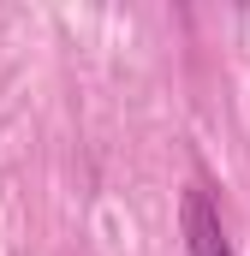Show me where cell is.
<instances>
[{"instance_id": "1", "label": "cell", "mask_w": 250, "mask_h": 256, "mask_svg": "<svg viewBox=\"0 0 250 256\" xmlns=\"http://www.w3.org/2000/svg\"><path fill=\"white\" fill-rule=\"evenodd\" d=\"M179 238H185V256H238V244L226 238V220H220V202H214V185L196 173L179 196Z\"/></svg>"}]
</instances>
